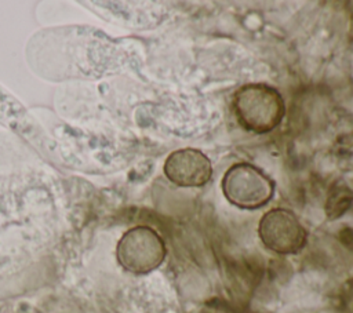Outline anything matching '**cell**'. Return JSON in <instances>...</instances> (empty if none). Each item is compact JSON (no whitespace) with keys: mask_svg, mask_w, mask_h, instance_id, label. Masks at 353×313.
<instances>
[{"mask_svg":"<svg viewBox=\"0 0 353 313\" xmlns=\"http://www.w3.org/2000/svg\"><path fill=\"white\" fill-rule=\"evenodd\" d=\"M233 110L244 130L266 134L281 123L285 106L281 94L274 87L263 83H250L236 91Z\"/></svg>","mask_w":353,"mask_h":313,"instance_id":"1","label":"cell"},{"mask_svg":"<svg viewBox=\"0 0 353 313\" xmlns=\"http://www.w3.org/2000/svg\"><path fill=\"white\" fill-rule=\"evenodd\" d=\"M222 192L230 204L244 210H256L272 200L274 183L256 165L237 163L226 170L222 178Z\"/></svg>","mask_w":353,"mask_h":313,"instance_id":"2","label":"cell"},{"mask_svg":"<svg viewBox=\"0 0 353 313\" xmlns=\"http://www.w3.org/2000/svg\"><path fill=\"white\" fill-rule=\"evenodd\" d=\"M167 254L161 236L149 226H134L119 240L116 258L123 269L145 274L157 269Z\"/></svg>","mask_w":353,"mask_h":313,"instance_id":"3","label":"cell"},{"mask_svg":"<svg viewBox=\"0 0 353 313\" xmlns=\"http://www.w3.org/2000/svg\"><path fill=\"white\" fill-rule=\"evenodd\" d=\"M262 244L280 255L298 254L307 241V233L298 216L287 208H273L265 212L258 223Z\"/></svg>","mask_w":353,"mask_h":313,"instance_id":"4","label":"cell"},{"mask_svg":"<svg viewBox=\"0 0 353 313\" xmlns=\"http://www.w3.org/2000/svg\"><path fill=\"white\" fill-rule=\"evenodd\" d=\"M164 174L167 179L176 186L199 188L211 179L212 165L201 150L183 148L172 152L167 157Z\"/></svg>","mask_w":353,"mask_h":313,"instance_id":"5","label":"cell"},{"mask_svg":"<svg viewBox=\"0 0 353 313\" xmlns=\"http://www.w3.org/2000/svg\"><path fill=\"white\" fill-rule=\"evenodd\" d=\"M353 205V188L345 181H335L325 199V215L328 219H338Z\"/></svg>","mask_w":353,"mask_h":313,"instance_id":"6","label":"cell"},{"mask_svg":"<svg viewBox=\"0 0 353 313\" xmlns=\"http://www.w3.org/2000/svg\"><path fill=\"white\" fill-rule=\"evenodd\" d=\"M204 313H232L230 310H226L223 307H215V309H211V310H207Z\"/></svg>","mask_w":353,"mask_h":313,"instance_id":"7","label":"cell"}]
</instances>
